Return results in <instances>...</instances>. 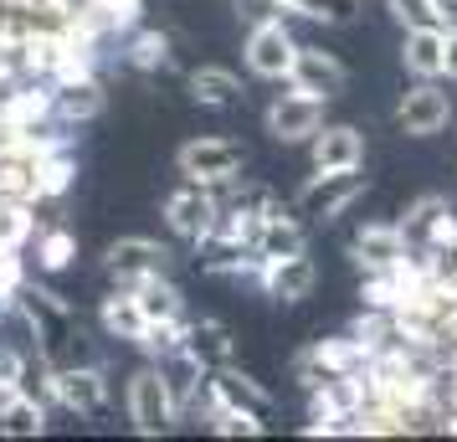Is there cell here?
<instances>
[{"label":"cell","instance_id":"cell-32","mask_svg":"<svg viewBox=\"0 0 457 442\" xmlns=\"http://www.w3.org/2000/svg\"><path fill=\"white\" fill-rule=\"evenodd\" d=\"M447 78H457V26H447Z\"/></svg>","mask_w":457,"mask_h":442},{"label":"cell","instance_id":"cell-5","mask_svg":"<svg viewBox=\"0 0 457 442\" xmlns=\"http://www.w3.org/2000/svg\"><path fill=\"white\" fill-rule=\"evenodd\" d=\"M206 396H211V412H216V417H221V412H237V417H252V421H268L272 417V396L252 376L231 371V365L211 371Z\"/></svg>","mask_w":457,"mask_h":442},{"label":"cell","instance_id":"cell-20","mask_svg":"<svg viewBox=\"0 0 457 442\" xmlns=\"http://www.w3.org/2000/svg\"><path fill=\"white\" fill-rule=\"evenodd\" d=\"M104 329L113 339H129V345H145L149 335V319L139 309V294L129 288V294H108L104 298Z\"/></svg>","mask_w":457,"mask_h":442},{"label":"cell","instance_id":"cell-10","mask_svg":"<svg viewBox=\"0 0 457 442\" xmlns=\"http://www.w3.org/2000/svg\"><path fill=\"white\" fill-rule=\"evenodd\" d=\"M46 376H52V396L62 401L67 412L98 417L108 406V380L98 365H67V371H46Z\"/></svg>","mask_w":457,"mask_h":442},{"label":"cell","instance_id":"cell-22","mask_svg":"<svg viewBox=\"0 0 457 442\" xmlns=\"http://www.w3.org/2000/svg\"><path fill=\"white\" fill-rule=\"evenodd\" d=\"M190 98L206 108H227L242 98V83H237V72H227V67H195L190 72Z\"/></svg>","mask_w":457,"mask_h":442},{"label":"cell","instance_id":"cell-6","mask_svg":"<svg viewBox=\"0 0 457 442\" xmlns=\"http://www.w3.org/2000/svg\"><path fill=\"white\" fill-rule=\"evenodd\" d=\"M165 221H170V232L180 237V242H201L206 232H216V221H221V201L211 196V186L190 180L186 190H175V196L165 201Z\"/></svg>","mask_w":457,"mask_h":442},{"label":"cell","instance_id":"cell-1","mask_svg":"<svg viewBox=\"0 0 457 442\" xmlns=\"http://www.w3.org/2000/svg\"><path fill=\"white\" fill-rule=\"evenodd\" d=\"M16 304H21L26 324H31V335H37V355H42L46 371L98 365V360H93V345H87V335H83V324H78V314H72L52 288L26 283L21 294H16Z\"/></svg>","mask_w":457,"mask_h":442},{"label":"cell","instance_id":"cell-18","mask_svg":"<svg viewBox=\"0 0 457 442\" xmlns=\"http://www.w3.org/2000/svg\"><path fill=\"white\" fill-rule=\"evenodd\" d=\"M186 350L201 360V371H221V365H231V355H237L231 329L221 324V319H190L186 324Z\"/></svg>","mask_w":457,"mask_h":442},{"label":"cell","instance_id":"cell-13","mask_svg":"<svg viewBox=\"0 0 457 442\" xmlns=\"http://www.w3.org/2000/svg\"><path fill=\"white\" fill-rule=\"evenodd\" d=\"M257 283H262V288H268V298H278V304H298V298L313 294L319 273H313L309 253H293V257H272V263H262Z\"/></svg>","mask_w":457,"mask_h":442},{"label":"cell","instance_id":"cell-30","mask_svg":"<svg viewBox=\"0 0 457 442\" xmlns=\"http://www.w3.org/2000/svg\"><path fill=\"white\" fill-rule=\"evenodd\" d=\"M67 175H72V165L67 160H37V196H62L67 190Z\"/></svg>","mask_w":457,"mask_h":442},{"label":"cell","instance_id":"cell-4","mask_svg":"<svg viewBox=\"0 0 457 442\" xmlns=\"http://www.w3.org/2000/svg\"><path fill=\"white\" fill-rule=\"evenodd\" d=\"M365 196V175H360V165L350 170H319L309 186L298 190V211L303 216H313V221H334L345 206H354Z\"/></svg>","mask_w":457,"mask_h":442},{"label":"cell","instance_id":"cell-33","mask_svg":"<svg viewBox=\"0 0 457 442\" xmlns=\"http://www.w3.org/2000/svg\"><path fill=\"white\" fill-rule=\"evenodd\" d=\"M442 5V26H457V0H436Z\"/></svg>","mask_w":457,"mask_h":442},{"label":"cell","instance_id":"cell-25","mask_svg":"<svg viewBox=\"0 0 457 442\" xmlns=\"http://www.w3.org/2000/svg\"><path fill=\"white\" fill-rule=\"evenodd\" d=\"M129 63L139 67V72H165L170 67V42L160 31H139L134 42H129Z\"/></svg>","mask_w":457,"mask_h":442},{"label":"cell","instance_id":"cell-24","mask_svg":"<svg viewBox=\"0 0 457 442\" xmlns=\"http://www.w3.org/2000/svg\"><path fill=\"white\" fill-rule=\"evenodd\" d=\"M447 216H453V211H447V201H442V196H421V201L406 211V227H401V232H406V242H416V247H432Z\"/></svg>","mask_w":457,"mask_h":442},{"label":"cell","instance_id":"cell-3","mask_svg":"<svg viewBox=\"0 0 457 442\" xmlns=\"http://www.w3.org/2000/svg\"><path fill=\"white\" fill-rule=\"evenodd\" d=\"M175 165L186 180H201V186H231L242 165H247V149L237 145V139H190L180 145L175 154Z\"/></svg>","mask_w":457,"mask_h":442},{"label":"cell","instance_id":"cell-16","mask_svg":"<svg viewBox=\"0 0 457 442\" xmlns=\"http://www.w3.org/2000/svg\"><path fill=\"white\" fill-rule=\"evenodd\" d=\"M98 113H104V88L93 83L87 72L62 78V88L52 93V119H57V124H87V119H98Z\"/></svg>","mask_w":457,"mask_h":442},{"label":"cell","instance_id":"cell-14","mask_svg":"<svg viewBox=\"0 0 457 442\" xmlns=\"http://www.w3.org/2000/svg\"><path fill=\"white\" fill-rule=\"evenodd\" d=\"M401 63L411 78H447V26H406Z\"/></svg>","mask_w":457,"mask_h":442},{"label":"cell","instance_id":"cell-26","mask_svg":"<svg viewBox=\"0 0 457 442\" xmlns=\"http://www.w3.org/2000/svg\"><path fill=\"white\" fill-rule=\"evenodd\" d=\"M72 253H78V242H72V232H62V227H52V232L37 237V263H42L46 273L67 268V263H72Z\"/></svg>","mask_w":457,"mask_h":442},{"label":"cell","instance_id":"cell-8","mask_svg":"<svg viewBox=\"0 0 457 442\" xmlns=\"http://www.w3.org/2000/svg\"><path fill=\"white\" fill-rule=\"evenodd\" d=\"M108 273L119 278V283H145V278H160L170 268V247L165 242H149V237H119L113 247L104 253Z\"/></svg>","mask_w":457,"mask_h":442},{"label":"cell","instance_id":"cell-19","mask_svg":"<svg viewBox=\"0 0 457 442\" xmlns=\"http://www.w3.org/2000/svg\"><path fill=\"white\" fill-rule=\"evenodd\" d=\"M303 247H309V242H303V227H298L283 206L262 221V232H257V242H252V253L262 257V263H272V257H293V253H303Z\"/></svg>","mask_w":457,"mask_h":442},{"label":"cell","instance_id":"cell-27","mask_svg":"<svg viewBox=\"0 0 457 442\" xmlns=\"http://www.w3.org/2000/svg\"><path fill=\"white\" fill-rule=\"evenodd\" d=\"M360 0H288V11L309 16V21H329V26H345L354 16Z\"/></svg>","mask_w":457,"mask_h":442},{"label":"cell","instance_id":"cell-17","mask_svg":"<svg viewBox=\"0 0 457 442\" xmlns=\"http://www.w3.org/2000/svg\"><path fill=\"white\" fill-rule=\"evenodd\" d=\"M313 165H319V170L365 165V134H360V129H350V124L319 129V134H313Z\"/></svg>","mask_w":457,"mask_h":442},{"label":"cell","instance_id":"cell-2","mask_svg":"<svg viewBox=\"0 0 457 442\" xmlns=\"http://www.w3.org/2000/svg\"><path fill=\"white\" fill-rule=\"evenodd\" d=\"M124 401H129V421H134L139 438H160V432H170L175 417H180V401H175V391H170V380H165L160 365L134 371Z\"/></svg>","mask_w":457,"mask_h":442},{"label":"cell","instance_id":"cell-28","mask_svg":"<svg viewBox=\"0 0 457 442\" xmlns=\"http://www.w3.org/2000/svg\"><path fill=\"white\" fill-rule=\"evenodd\" d=\"M427 263H432V283L436 288H447V294H457V242H436V247H427Z\"/></svg>","mask_w":457,"mask_h":442},{"label":"cell","instance_id":"cell-21","mask_svg":"<svg viewBox=\"0 0 457 442\" xmlns=\"http://www.w3.org/2000/svg\"><path fill=\"white\" fill-rule=\"evenodd\" d=\"M134 294H139V309H145L149 324H186V304H180V288L160 278H145V283H134Z\"/></svg>","mask_w":457,"mask_h":442},{"label":"cell","instance_id":"cell-7","mask_svg":"<svg viewBox=\"0 0 457 442\" xmlns=\"http://www.w3.org/2000/svg\"><path fill=\"white\" fill-rule=\"evenodd\" d=\"M324 129V98H313V93H283V98H272L268 104V134L278 145H298V139H313Z\"/></svg>","mask_w":457,"mask_h":442},{"label":"cell","instance_id":"cell-11","mask_svg":"<svg viewBox=\"0 0 457 442\" xmlns=\"http://www.w3.org/2000/svg\"><path fill=\"white\" fill-rule=\"evenodd\" d=\"M293 57H298V42L288 37V26H283V21L252 26V37H247V67L257 72V78H288Z\"/></svg>","mask_w":457,"mask_h":442},{"label":"cell","instance_id":"cell-15","mask_svg":"<svg viewBox=\"0 0 457 442\" xmlns=\"http://www.w3.org/2000/svg\"><path fill=\"white\" fill-rule=\"evenodd\" d=\"M406 232L401 227H391V221H375V227H365V232L350 242L354 263L365 268V273H386V268H395V263H406Z\"/></svg>","mask_w":457,"mask_h":442},{"label":"cell","instance_id":"cell-23","mask_svg":"<svg viewBox=\"0 0 457 442\" xmlns=\"http://www.w3.org/2000/svg\"><path fill=\"white\" fill-rule=\"evenodd\" d=\"M0 432H5V438H42L46 432V406L37 396L16 391V396L0 406Z\"/></svg>","mask_w":457,"mask_h":442},{"label":"cell","instance_id":"cell-31","mask_svg":"<svg viewBox=\"0 0 457 442\" xmlns=\"http://www.w3.org/2000/svg\"><path fill=\"white\" fill-rule=\"evenodd\" d=\"M283 11H288V0H237V16L252 26L262 21H283Z\"/></svg>","mask_w":457,"mask_h":442},{"label":"cell","instance_id":"cell-29","mask_svg":"<svg viewBox=\"0 0 457 442\" xmlns=\"http://www.w3.org/2000/svg\"><path fill=\"white\" fill-rule=\"evenodd\" d=\"M401 26H442V5L436 0H391Z\"/></svg>","mask_w":457,"mask_h":442},{"label":"cell","instance_id":"cell-9","mask_svg":"<svg viewBox=\"0 0 457 442\" xmlns=\"http://www.w3.org/2000/svg\"><path fill=\"white\" fill-rule=\"evenodd\" d=\"M395 119H401V129H406V134H416V139L442 134V129L453 124V98L436 88V78H421V88H411V93L401 98Z\"/></svg>","mask_w":457,"mask_h":442},{"label":"cell","instance_id":"cell-12","mask_svg":"<svg viewBox=\"0 0 457 442\" xmlns=\"http://www.w3.org/2000/svg\"><path fill=\"white\" fill-rule=\"evenodd\" d=\"M288 83L298 88V93H313V98H324V104H329L334 93L350 83V72H345V63H339V57H329L324 46H298Z\"/></svg>","mask_w":457,"mask_h":442}]
</instances>
